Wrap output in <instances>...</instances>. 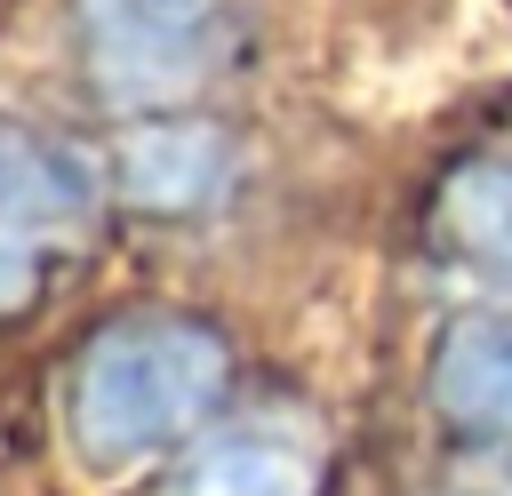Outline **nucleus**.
Listing matches in <instances>:
<instances>
[{"label":"nucleus","instance_id":"nucleus-1","mask_svg":"<svg viewBox=\"0 0 512 496\" xmlns=\"http://www.w3.org/2000/svg\"><path fill=\"white\" fill-rule=\"evenodd\" d=\"M232 384V352L216 328L176 312L112 320L72 368V440L88 464H144L192 440Z\"/></svg>","mask_w":512,"mask_h":496},{"label":"nucleus","instance_id":"nucleus-2","mask_svg":"<svg viewBox=\"0 0 512 496\" xmlns=\"http://www.w3.org/2000/svg\"><path fill=\"white\" fill-rule=\"evenodd\" d=\"M232 48V24L216 0H88L80 8V56L96 96L152 112L184 104Z\"/></svg>","mask_w":512,"mask_h":496},{"label":"nucleus","instance_id":"nucleus-3","mask_svg":"<svg viewBox=\"0 0 512 496\" xmlns=\"http://www.w3.org/2000/svg\"><path fill=\"white\" fill-rule=\"evenodd\" d=\"M88 216H96V176L72 160V144L0 128V312L40 296L48 264L88 232Z\"/></svg>","mask_w":512,"mask_h":496},{"label":"nucleus","instance_id":"nucleus-4","mask_svg":"<svg viewBox=\"0 0 512 496\" xmlns=\"http://www.w3.org/2000/svg\"><path fill=\"white\" fill-rule=\"evenodd\" d=\"M320 488V448L304 424H224L192 440V456L168 472L160 496H312Z\"/></svg>","mask_w":512,"mask_h":496},{"label":"nucleus","instance_id":"nucleus-5","mask_svg":"<svg viewBox=\"0 0 512 496\" xmlns=\"http://www.w3.org/2000/svg\"><path fill=\"white\" fill-rule=\"evenodd\" d=\"M432 400L456 432H472L488 448H512V312H464L440 336Z\"/></svg>","mask_w":512,"mask_h":496},{"label":"nucleus","instance_id":"nucleus-6","mask_svg":"<svg viewBox=\"0 0 512 496\" xmlns=\"http://www.w3.org/2000/svg\"><path fill=\"white\" fill-rule=\"evenodd\" d=\"M216 184H224V136L192 128V120L144 128L120 160V192L144 200V208H200Z\"/></svg>","mask_w":512,"mask_h":496}]
</instances>
